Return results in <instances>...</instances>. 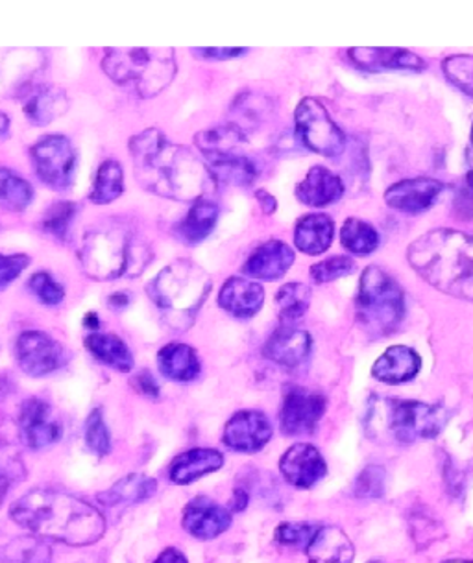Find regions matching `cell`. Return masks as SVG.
Here are the masks:
<instances>
[{
  "label": "cell",
  "instance_id": "obj_53",
  "mask_svg": "<svg viewBox=\"0 0 473 563\" xmlns=\"http://www.w3.org/2000/svg\"><path fill=\"white\" fill-rule=\"evenodd\" d=\"M10 126H12V121H10V117L7 113H2L0 111V141L2 139H7L10 135Z\"/></svg>",
  "mask_w": 473,
  "mask_h": 563
},
{
  "label": "cell",
  "instance_id": "obj_14",
  "mask_svg": "<svg viewBox=\"0 0 473 563\" xmlns=\"http://www.w3.org/2000/svg\"><path fill=\"white\" fill-rule=\"evenodd\" d=\"M19 432L21 442L26 443L30 449L40 451L53 443L59 442L64 434L62 423L54 415L53 407L43 399L32 397L23 402L21 415H19Z\"/></svg>",
  "mask_w": 473,
  "mask_h": 563
},
{
  "label": "cell",
  "instance_id": "obj_4",
  "mask_svg": "<svg viewBox=\"0 0 473 563\" xmlns=\"http://www.w3.org/2000/svg\"><path fill=\"white\" fill-rule=\"evenodd\" d=\"M81 271L95 282L135 277L151 265L152 250L124 222L111 220L87 231L78 250Z\"/></svg>",
  "mask_w": 473,
  "mask_h": 563
},
{
  "label": "cell",
  "instance_id": "obj_51",
  "mask_svg": "<svg viewBox=\"0 0 473 563\" xmlns=\"http://www.w3.org/2000/svg\"><path fill=\"white\" fill-rule=\"evenodd\" d=\"M132 296L128 292H116L111 294L110 299H108V305L113 307V309H124L132 301Z\"/></svg>",
  "mask_w": 473,
  "mask_h": 563
},
{
  "label": "cell",
  "instance_id": "obj_48",
  "mask_svg": "<svg viewBox=\"0 0 473 563\" xmlns=\"http://www.w3.org/2000/svg\"><path fill=\"white\" fill-rule=\"evenodd\" d=\"M244 53H246L244 48H200V51H195L197 56L206 59H231L243 56Z\"/></svg>",
  "mask_w": 473,
  "mask_h": 563
},
{
  "label": "cell",
  "instance_id": "obj_19",
  "mask_svg": "<svg viewBox=\"0 0 473 563\" xmlns=\"http://www.w3.org/2000/svg\"><path fill=\"white\" fill-rule=\"evenodd\" d=\"M311 350V334L293 325H282L266 340L263 353L272 363L279 364L283 368H298L309 358Z\"/></svg>",
  "mask_w": 473,
  "mask_h": 563
},
{
  "label": "cell",
  "instance_id": "obj_24",
  "mask_svg": "<svg viewBox=\"0 0 473 563\" xmlns=\"http://www.w3.org/2000/svg\"><path fill=\"white\" fill-rule=\"evenodd\" d=\"M344 184L326 167H312L296 187V198L309 208H326L341 200Z\"/></svg>",
  "mask_w": 473,
  "mask_h": 563
},
{
  "label": "cell",
  "instance_id": "obj_56",
  "mask_svg": "<svg viewBox=\"0 0 473 563\" xmlns=\"http://www.w3.org/2000/svg\"><path fill=\"white\" fill-rule=\"evenodd\" d=\"M446 563H473V562H470V560H450V562H446Z\"/></svg>",
  "mask_w": 473,
  "mask_h": 563
},
{
  "label": "cell",
  "instance_id": "obj_7",
  "mask_svg": "<svg viewBox=\"0 0 473 563\" xmlns=\"http://www.w3.org/2000/svg\"><path fill=\"white\" fill-rule=\"evenodd\" d=\"M102 69L117 86L152 98L173 84L178 67L173 48H110Z\"/></svg>",
  "mask_w": 473,
  "mask_h": 563
},
{
  "label": "cell",
  "instance_id": "obj_26",
  "mask_svg": "<svg viewBox=\"0 0 473 563\" xmlns=\"http://www.w3.org/2000/svg\"><path fill=\"white\" fill-rule=\"evenodd\" d=\"M21 432L7 418H0V503L13 484L24 478V462L19 453Z\"/></svg>",
  "mask_w": 473,
  "mask_h": 563
},
{
  "label": "cell",
  "instance_id": "obj_29",
  "mask_svg": "<svg viewBox=\"0 0 473 563\" xmlns=\"http://www.w3.org/2000/svg\"><path fill=\"white\" fill-rule=\"evenodd\" d=\"M217 220H219V206L206 198L197 201L189 209V213L185 214L174 228V233L187 246H197L213 233Z\"/></svg>",
  "mask_w": 473,
  "mask_h": 563
},
{
  "label": "cell",
  "instance_id": "obj_37",
  "mask_svg": "<svg viewBox=\"0 0 473 563\" xmlns=\"http://www.w3.org/2000/svg\"><path fill=\"white\" fill-rule=\"evenodd\" d=\"M34 198V189L26 179L12 173L10 168L0 167V208L7 211H24Z\"/></svg>",
  "mask_w": 473,
  "mask_h": 563
},
{
  "label": "cell",
  "instance_id": "obj_20",
  "mask_svg": "<svg viewBox=\"0 0 473 563\" xmlns=\"http://www.w3.org/2000/svg\"><path fill=\"white\" fill-rule=\"evenodd\" d=\"M230 525V511L208 497H197L184 508V529L198 540H213Z\"/></svg>",
  "mask_w": 473,
  "mask_h": 563
},
{
  "label": "cell",
  "instance_id": "obj_38",
  "mask_svg": "<svg viewBox=\"0 0 473 563\" xmlns=\"http://www.w3.org/2000/svg\"><path fill=\"white\" fill-rule=\"evenodd\" d=\"M341 244L353 255L364 257V255L375 252V247L380 244V235L374 225H370L369 222L348 219L342 225Z\"/></svg>",
  "mask_w": 473,
  "mask_h": 563
},
{
  "label": "cell",
  "instance_id": "obj_42",
  "mask_svg": "<svg viewBox=\"0 0 473 563\" xmlns=\"http://www.w3.org/2000/svg\"><path fill=\"white\" fill-rule=\"evenodd\" d=\"M86 443L92 453L106 456L111 451V437L100 410H92L86 421Z\"/></svg>",
  "mask_w": 473,
  "mask_h": 563
},
{
  "label": "cell",
  "instance_id": "obj_9",
  "mask_svg": "<svg viewBox=\"0 0 473 563\" xmlns=\"http://www.w3.org/2000/svg\"><path fill=\"white\" fill-rule=\"evenodd\" d=\"M209 173L222 184L250 187L260 176V167L249 154L246 133L233 124L211 128L195 137Z\"/></svg>",
  "mask_w": 473,
  "mask_h": 563
},
{
  "label": "cell",
  "instance_id": "obj_8",
  "mask_svg": "<svg viewBox=\"0 0 473 563\" xmlns=\"http://www.w3.org/2000/svg\"><path fill=\"white\" fill-rule=\"evenodd\" d=\"M355 309L361 328L372 339L388 336L404 322V288L380 266H369L359 283Z\"/></svg>",
  "mask_w": 473,
  "mask_h": 563
},
{
  "label": "cell",
  "instance_id": "obj_16",
  "mask_svg": "<svg viewBox=\"0 0 473 563\" xmlns=\"http://www.w3.org/2000/svg\"><path fill=\"white\" fill-rule=\"evenodd\" d=\"M279 472L296 488H311L326 477L328 464L311 443H296L279 460Z\"/></svg>",
  "mask_w": 473,
  "mask_h": 563
},
{
  "label": "cell",
  "instance_id": "obj_23",
  "mask_svg": "<svg viewBox=\"0 0 473 563\" xmlns=\"http://www.w3.org/2000/svg\"><path fill=\"white\" fill-rule=\"evenodd\" d=\"M24 115L35 126H46L69 110V97L56 86H37L24 95Z\"/></svg>",
  "mask_w": 473,
  "mask_h": 563
},
{
  "label": "cell",
  "instance_id": "obj_2",
  "mask_svg": "<svg viewBox=\"0 0 473 563\" xmlns=\"http://www.w3.org/2000/svg\"><path fill=\"white\" fill-rule=\"evenodd\" d=\"M12 519L45 540L86 547L105 536L106 521L95 506L58 489H32L15 500Z\"/></svg>",
  "mask_w": 473,
  "mask_h": 563
},
{
  "label": "cell",
  "instance_id": "obj_43",
  "mask_svg": "<svg viewBox=\"0 0 473 563\" xmlns=\"http://www.w3.org/2000/svg\"><path fill=\"white\" fill-rule=\"evenodd\" d=\"M30 292L40 299L41 303L59 305L65 298V288L46 272H37L29 279Z\"/></svg>",
  "mask_w": 473,
  "mask_h": 563
},
{
  "label": "cell",
  "instance_id": "obj_50",
  "mask_svg": "<svg viewBox=\"0 0 473 563\" xmlns=\"http://www.w3.org/2000/svg\"><path fill=\"white\" fill-rule=\"evenodd\" d=\"M156 563H187L184 554L176 549H167L162 556L157 558Z\"/></svg>",
  "mask_w": 473,
  "mask_h": 563
},
{
  "label": "cell",
  "instance_id": "obj_27",
  "mask_svg": "<svg viewBox=\"0 0 473 563\" xmlns=\"http://www.w3.org/2000/svg\"><path fill=\"white\" fill-rule=\"evenodd\" d=\"M224 459L215 449H193L179 454L168 467V477L174 484H191L208 473L219 472Z\"/></svg>",
  "mask_w": 473,
  "mask_h": 563
},
{
  "label": "cell",
  "instance_id": "obj_36",
  "mask_svg": "<svg viewBox=\"0 0 473 563\" xmlns=\"http://www.w3.org/2000/svg\"><path fill=\"white\" fill-rule=\"evenodd\" d=\"M124 192L122 167L113 159L102 163L92 184L89 200L97 206H108Z\"/></svg>",
  "mask_w": 473,
  "mask_h": 563
},
{
  "label": "cell",
  "instance_id": "obj_25",
  "mask_svg": "<svg viewBox=\"0 0 473 563\" xmlns=\"http://www.w3.org/2000/svg\"><path fill=\"white\" fill-rule=\"evenodd\" d=\"M309 563H352L355 547L339 527H320L306 549Z\"/></svg>",
  "mask_w": 473,
  "mask_h": 563
},
{
  "label": "cell",
  "instance_id": "obj_46",
  "mask_svg": "<svg viewBox=\"0 0 473 563\" xmlns=\"http://www.w3.org/2000/svg\"><path fill=\"white\" fill-rule=\"evenodd\" d=\"M385 473L383 467L370 466L364 470L358 481V494L363 497H380L383 494Z\"/></svg>",
  "mask_w": 473,
  "mask_h": 563
},
{
  "label": "cell",
  "instance_id": "obj_13",
  "mask_svg": "<svg viewBox=\"0 0 473 563\" xmlns=\"http://www.w3.org/2000/svg\"><path fill=\"white\" fill-rule=\"evenodd\" d=\"M18 363L30 377H45L58 372L65 364V351L59 342L41 331H26L15 345Z\"/></svg>",
  "mask_w": 473,
  "mask_h": 563
},
{
  "label": "cell",
  "instance_id": "obj_3",
  "mask_svg": "<svg viewBox=\"0 0 473 563\" xmlns=\"http://www.w3.org/2000/svg\"><path fill=\"white\" fill-rule=\"evenodd\" d=\"M413 271L440 292L473 301V235L429 231L407 250Z\"/></svg>",
  "mask_w": 473,
  "mask_h": 563
},
{
  "label": "cell",
  "instance_id": "obj_39",
  "mask_svg": "<svg viewBox=\"0 0 473 563\" xmlns=\"http://www.w3.org/2000/svg\"><path fill=\"white\" fill-rule=\"evenodd\" d=\"M75 214L76 206L73 201H58V203H53L51 208L46 209L43 220H41V225H43V230L48 235L56 236L59 241H65Z\"/></svg>",
  "mask_w": 473,
  "mask_h": 563
},
{
  "label": "cell",
  "instance_id": "obj_10",
  "mask_svg": "<svg viewBox=\"0 0 473 563\" xmlns=\"http://www.w3.org/2000/svg\"><path fill=\"white\" fill-rule=\"evenodd\" d=\"M296 135L307 150L323 157L341 156L346 135L317 98H304L295 113Z\"/></svg>",
  "mask_w": 473,
  "mask_h": 563
},
{
  "label": "cell",
  "instance_id": "obj_57",
  "mask_svg": "<svg viewBox=\"0 0 473 563\" xmlns=\"http://www.w3.org/2000/svg\"><path fill=\"white\" fill-rule=\"evenodd\" d=\"M472 143H473V128H472Z\"/></svg>",
  "mask_w": 473,
  "mask_h": 563
},
{
  "label": "cell",
  "instance_id": "obj_41",
  "mask_svg": "<svg viewBox=\"0 0 473 563\" xmlns=\"http://www.w3.org/2000/svg\"><path fill=\"white\" fill-rule=\"evenodd\" d=\"M353 272H355V261L352 257H346V255H337V257H331V260L311 266L312 282L318 283V285L337 282L341 277L350 276Z\"/></svg>",
  "mask_w": 473,
  "mask_h": 563
},
{
  "label": "cell",
  "instance_id": "obj_12",
  "mask_svg": "<svg viewBox=\"0 0 473 563\" xmlns=\"http://www.w3.org/2000/svg\"><path fill=\"white\" fill-rule=\"evenodd\" d=\"M328 407V399L320 391L290 386L283 397L282 431L289 437H304L311 434L317 429L318 421L322 420L323 412Z\"/></svg>",
  "mask_w": 473,
  "mask_h": 563
},
{
  "label": "cell",
  "instance_id": "obj_15",
  "mask_svg": "<svg viewBox=\"0 0 473 563\" xmlns=\"http://www.w3.org/2000/svg\"><path fill=\"white\" fill-rule=\"evenodd\" d=\"M272 423L260 410L237 412L224 429V443L239 453H257L271 442Z\"/></svg>",
  "mask_w": 473,
  "mask_h": 563
},
{
  "label": "cell",
  "instance_id": "obj_28",
  "mask_svg": "<svg viewBox=\"0 0 473 563\" xmlns=\"http://www.w3.org/2000/svg\"><path fill=\"white\" fill-rule=\"evenodd\" d=\"M350 58L353 64L370 70L382 69H426L420 56L404 51V48H352Z\"/></svg>",
  "mask_w": 473,
  "mask_h": 563
},
{
  "label": "cell",
  "instance_id": "obj_31",
  "mask_svg": "<svg viewBox=\"0 0 473 563\" xmlns=\"http://www.w3.org/2000/svg\"><path fill=\"white\" fill-rule=\"evenodd\" d=\"M333 236H336V224L328 214H306L296 222V247L307 255H320V253L328 252Z\"/></svg>",
  "mask_w": 473,
  "mask_h": 563
},
{
  "label": "cell",
  "instance_id": "obj_30",
  "mask_svg": "<svg viewBox=\"0 0 473 563\" xmlns=\"http://www.w3.org/2000/svg\"><path fill=\"white\" fill-rule=\"evenodd\" d=\"M157 368L167 379L189 383L200 375V358L191 345L173 342L157 353Z\"/></svg>",
  "mask_w": 473,
  "mask_h": 563
},
{
  "label": "cell",
  "instance_id": "obj_32",
  "mask_svg": "<svg viewBox=\"0 0 473 563\" xmlns=\"http://www.w3.org/2000/svg\"><path fill=\"white\" fill-rule=\"evenodd\" d=\"M86 347L97 361L110 368L128 374L133 368V355L124 340L117 334L91 333L86 339Z\"/></svg>",
  "mask_w": 473,
  "mask_h": 563
},
{
  "label": "cell",
  "instance_id": "obj_58",
  "mask_svg": "<svg viewBox=\"0 0 473 563\" xmlns=\"http://www.w3.org/2000/svg\"><path fill=\"white\" fill-rule=\"evenodd\" d=\"M372 563H377V562H372Z\"/></svg>",
  "mask_w": 473,
  "mask_h": 563
},
{
  "label": "cell",
  "instance_id": "obj_40",
  "mask_svg": "<svg viewBox=\"0 0 473 563\" xmlns=\"http://www.w3.org/2000/svg\"><path fill=\"white\" fill-rule=\"evenodd\" d=\"M442 70L451 84L473 97V56H450L442 62Z\"/></svg>",
  "mask_w": 473,
  "mask_h": 563
},
{
  "label": "cell",
  "instance_id": "obj_11",
  "mask_svg": "<svg viewBox=\"0 0 473 563\" xmlns=\"http://www.w3.org/2000/svg\"><path fill=\"white\" fill-rule=\"evenodd\" d=\"M30 157L37 178L56 190L73 187L76 173V152L64 135H46L30 148Z\"/></svg>",
  "mask_w": 473,
  "mask_h": 563
},
{
  "label": "cell",
  "instance_id": "obj_55",
  "mask_svg": "<svg viewBox=\"0 0 473 563\" xmlns=\"http://www.w3.org/2000/svg\"><path fill=\"white\" fill-rule=\"evenodd\" d=\"M466 179H468V185H470V189L473 190V167L470 168V173H468Z\"/></svg>",
  "mask_w": 473,
  "mask_h": 563
},
{
  "label": "cell",
  "instance_id": "obj_44",
  "mask_svg": "<svg viewBox=\"0 0 473 563\" xmlns=\"http://www.w3.org/2000/svg\"><path fill=\"white\" fill-rule=\"evenodd\" d=\"M317 530L318 527L309 523H283L277 527L276 540L285 547L307 549Z\"/></svg>",
  "mask_w": 473,
  "mask_h": 563
},
{
  "label": "cell",
  "instance_id": "obj_6",
  "mask_svg": "<svg viewBox=\"0 0 473 563\" xmlns=\"http://www.w3.org/2000/svg\"><path fill=\"white\" fill-rule=\"evenodd\" d=\"M450 415L440 405L405 399H374L366 415V434L377 443H409L439 437Z\"/></svg>",
  "mask_w": 473,
  "mask_h": 563
},
{
  "label": "cell",
  "instance_id": "obj_52",
  "mask_svg": "<svg viewBox=\"0 0 473 563\" xmlns=\"http://www.w3.org/2000/svg\"><path fill=\"white\" fill-rule=\"evenodd\" d=\"M235 506H233V510H244L246 508V505H249V494L244 492V489H235Z\"/></svg>",
  "mask_w": 473,
  "mask_h": 563
},
{
  "label": "cell",
  "instance_id": "obj_49",
  "mask_svg": "<svg viewBox=\"0 0 473 563\" xmlns=\"http://www.w3.org/2000/svg\"><path fill=\"white\" fill-rule=\"evenodd\" d=\"M255 198H257L261 209H263L266 214H272L276 211V198H274L271 192H266V190H257V192H255Z\"/></svg>",
  "mask_w": 473,
  "mask_h": 563
},
{
  "label": "cell",
  "instance_id": "obj_22",
  "mask_svg": "<svg viewBox=\"0 0 473 563\" xmlns=\"http://www.w3.org/2000/svg\"><path fill=\"white\" fill-rule=\"evenodd\" d=\"M421 358L413 347L393 345L375 361L372 375L374 379L387 385H402L415 379L420 374Z\"/></svg>",
  "mask_w": 473,
  "mask_h": 563
},
{
  "label": "cell",
  "instance_id": "obj_18",
  "mask_svg": "<svg viewBox=\"0 0 473 563\" xmlns=\"http://www.w3.org/2000/svg\"><path fill=\"white\" fill-rule=\"evenodd\" d=\"M295 252L289 244L272 239L255 247L249 261L244 263L243 272L249 277L260 279V282H277L282 279L293 263H295Z\"/></svg>",
  "mask_w": 473,
  "mask_h": 563
},
{
  "label": "cell",
  "instance_id": "obj_34",
  "mask_svg": "<svg viewBox=\"0 0 473 563\" xmlns=\"http://www.w3.org/2000/svg\"><path fill=\"white\" fill-rule=\"evenodd\" d=\"M157 483L145 475H130L113 484L108 492L99 495V503L105 506L138 505L151 499L156 494Z\"/></svg>",
  "mask_w": 473,
  "mask_h": 563
},
{
  "label": "cell",
  "instance_id": "obj_33",
  "mask_svg": "<svg viewBox=\"0 0 473 563\" xmlns=\"http://www.w3.org/2000/svg\"><path fill=\"white\" fill-rule=\"evenodd\" d=\"M272 113V104L268 98L257 92L243 91L233 100L230 108V117L233 126L243 133L254 132Z\"/></svg>",
  "mask_w": 473,
  "mask_h": 563
},
{
  "label": "cell",
  "instance_id": "obj_5",
  "mask_svg": "<svg viewBox=\"0 0 473 563\" xmlns=\"http://www.w3.org/2000/svg\"><path fill=\"white\" fill-rule=\"evenodd\" d=\"M211 287V277L202 266L178 260L152 279L148 296L168 328L187 331L197 320Z\"/></svg>",
  "mask_w": 473,
  "mask_h": 563
},
{
  "label": "cell",
  "instance_id": "obj_47",
  "mask_svg": "<svg viewBox=\"0 0 473 563\" xmlns=\"http://www.w3.org/2000/svg\"><path fill=\"white\" fill-rule=\"evenodd\" d=\"M133 386L138 388V391H141L143 396L152 397V399H156L160 396V386H157L156 379H154V375L151 372H141V374L133 379Z\"/></svg>",
  "mask_w": 473,
  "mask_h": 563
},
{
  "label": "cell",
  "instance_id": "obj_54",
  "mask_svg": "<svg viewBox=\"0 0 473 563\" xmlns=\"http://www.w3.org/2000/svg\"><path fill=\"white\" fill-rule=\"evenodd\" d=\"M86 325H89L91 329L99 328V318L95 317L92 312H89V317L86 318Z\"/></svg>",
  "mask_w": 473,
  "mask_h": 563
},
{
  "label": "cell",
  "instance_id": "obj_17",
  "mask_svg": "<svg viewBox=\"0 0 473 563\" xmlns=\"http://www.w3.org/2000/svg\"><path fill=\"white\" fill-rule=\"evenodd\" d=\"M444 185L433 178L404 179L388 187L385 192V201L388 208L404 213H424L433 208Z\"/></svg>",
  "mask_w": 473,
  "mask_h": 563
},
{
  "label": "cell",
  "instance_id": "obj_21",
  "mask_svg": "<svg viewBox=\"0 0 473 563\" xmlns=\"http://www.w3.org/2000/svg\"><path fill=\"white\" fill-rule=\"evenodd\" d=\"M265 303V290L257 283L243 277H231L222 285L219 305L228 314L235 318H252Z\"/></svg>",
  "mask_w": 473,
  "mask_h": 563
},
{
  "label": "cell",
  "instance_id": "obj_1",
  "mask_svg": "<svg viewBox=\"0 0 473 563\" xmlns=\"http://www.w3.org/2000/svg\"><path fill=\"white\" fill-rule=\"evenodd\" d=\"M130 154L139 185L152 195L197 203L217 189L208 165L193 150L170 143L156 128L132 137Z\"/></svg>",
  "mask_w": 473,
  "mask_h": 563
},
{
  "label": "cell",
  "instance_id": "obj_35",
  "mask_svg": "<svg viewBox=\"0 0 473 563\" xmlns=\"http://www.w3.org/2000/svg\"><path fill=\"white\" fill-rule=\"evenodd\" d=\"M277 309L283 325H293L306 314L311 305V288L304 283H287L277 290Z\"/></svg>",
  "mask_w": 473,
  "mask_h": 563
},
{
  "label": "cell",
  "instance_id": "obj_45",
  "mask_svg": "<svg viewBox=\"0 0 473 563\" xmlns=\"http://www.w3.org/2000/svg\"><path fill=\"white\" fill-rule=\"evenodd\" d=\"M30 265L29 255L24 253H13V255H0V288L7 287L15 282L26 266Z\"/></svg>",
  "mask_w": 473,
  "mask_h": 563
}]
</instances>
